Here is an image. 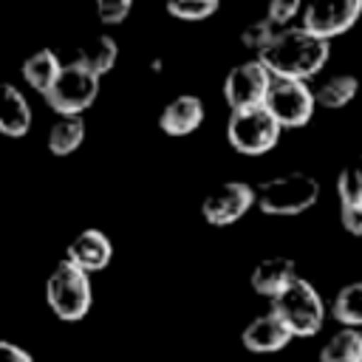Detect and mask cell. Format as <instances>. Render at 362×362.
Returning <instances> with one entry per match:
<instances>
[{
  "instance_id": "1",
  "label": "cell",
  "mask_w": 362,
  "mask_h": 362,
  "mask_svg": "<svg viewBox=\"0 0 362 362\" xmlns=\"http://www.w3.org/2000/svg\"><path fill=\"white\" fill-rule=\"evenodd\" d=\"M328 57H331V40L317 37L305 25L280 28L272 45L257 54V59L272 71V76L303 79V82L317 76L325 68Z\"/></svg>"
},
{
  "instance_id": "2",
  "label": "cell",
  "mask_w": 362,
  "mask_h": 362,
  "mask_svg": "<svg viewBox=\"0 0 362 362\" xmlns=\"http://www.w3.org/2000/svg\"><path fill=\"white\" fill-rule=\"evenodd\" d=\"M257 206L266 215H300L320 201V181L308 173H286L266 178L255 187Z\"/></svg>"
},
{
  "instance_id": "3",
  "label": "cell",
  "mask_w": 362,
  "mask_h": 362,
  "mask_svg": "<svg viewBox=\"0 0 362 362\" xmlns=\"http://www.w3.org/2000/svg\"><path fill=\"white\" fill-rule=\"evenodd\" d=\"M45 300L59 320H68V322L82 320L93 303L90 274L74 266L71 260L57 263V269L45 280Z\"/></svg>"
},
{
  "instance_id": "4",
  "label": "cell",
  "mask_w": 362,
  "mask_h": 362,
  "mask_svg": "<svg viewBox=\"0 0 362 362\" xmlns=\"http://www.w3.org/2000/svg\"><path fill=\"white\" fill-rule=\"evenodd\" d=\"M272 311L286 322L291 337H314L325 322V303L305 277H297L280 297H274Z\"/></svg>"
},
{
  "instance_id": "5",
  "label": "cell",
  "mask_w": 362,
  "mask_h": 362,
  "mask_svg": "<svg viewBox=\"0 0 362 362\" xmlns=\"http://www.w3.org/2000/svg\"><path fill=\"white\" fill-rule=\"evenodd\" d=\"M283 127L274 122V116L260 107L232 110L226 122V139L240 156H263L280 141Z\"/></svg>"
},
{
  "instance_id": "6",
  "label": "cell",
  "mask_w": 362,
  "mask_h": 362,
  "mask_svg": "<svg viewBox=\"0 0 362 362\" xmlns=\"http://www.w3.org/2000/svg\"><path fill=\"white\" fill-rule=\"evenodd\" d=\"M263 107L274 116V122L283 130H294V127H305L317 110V99H314V88H308V82L303 79H283L274 76L272 88L266 93Z\"/></svg>"
},
{
  "instance_id": "7",
  "label": "cell",
  "mask_w": 362,
  "mask_h": 362,
  "mask_svg": "<svg viewBox=\"0 0 362 362\" xmlns=\"http://www.w3.org/2000/svg\"><path fill=\"white\" fill-rule=\"evenodd\" d=\"M96 96H99V76L74 59L62 65L57 82L45 93V102L59 116H82L96 102Z\"/></svg>"
},
{
  "instance_id": "8",
  "label": "cell",
  "mask_w": 362,
  "mask_h": 362,
  "mask_svg": "<svg viewBox=\"0 0 362 362\" xmlns=\"http://www.w3.org/2000/svg\"><path fill=\"white\" fill-rule=\"evenodd\" d=\"M272 71L260 59H246L229 68L223 79V99L229 110H246V107H260L266 102V93L272 88Z\"/></svg>"
},
{
  "instance_id": "9",
  "label": "cell",
  "mask_w": 362,
  "mask_h": 362,
  "mask_svg": "<svg viewBox=\"0 0 362 362\" xmlns=\"http://www.w3.org/2000/svg\"><path fill=\"white\" fill-rule=\"evenodd\" d=\"M362 17V0H308L303 8V23L322 40H334L354 28Z\"/></svg>"
},
{
  "instance_id": "10",
  "label": "cell",
  "mask_w": 362,
  "mask_h": 362,
  "mask_svg": "<svg viewBox=\"0 0 362 362\" xmlns=\"http://www.w3.org/2000/svg\"><path fill=\"white\" fill-rule=\"evenodd\" d=\"M257 204V192L246 181H223L218 184L201 204V215L212 226H229L240 221Z\"/></svg>"
},
{
  "instance_id": "11",
  "label": "cell",
  "mask_w": 362,
  "mask_h": 362,
  "mask_svg": "<svg viewBox=\"0 0 362 362\" xmlns=\"http://www.w3.org/2000/svg\"><path fill=\"white\" fill-rule=\"evenodd\" d=\"M339 223L351 235H362V156L351 158L337 175Z\"/></svg>"
},
{
  "instance_id": "12",
  "label": "cell",
  "mask_w": 362,
  "mask_h": 362,
  "mask_svg": "<svg viewBox=\"0 0 362 362\" xmlns=\"http://www.w3.org/2000/svg\"><path fill=\"white\" fill-rule=\"evenodd\" d=\"M291 339H294L291 331L286 328V322L274 311H266V314L249 320L246 328L240 331V342L249 354H277Z\"/></svg>"
},
{
  "instance_id": "13",
  "label": "cell",
  "mask_w": 362,
  "mask_h": 362,
  "mask_svg": "<svg viewBox=\"0 0 362 362\" xmlns=\"http://www.w3.org/2000/svg\"><path fill=\"white\" fill-rule=\"evenodd\" d=\"M110 257H113V243L102 229H82L68 243V255H65V260H71L88 274L102 272L110 263Z\"/></svg>"
},
{
  "instance_id": "14",
  "label": "cell",
  "mask_w": 362,
  "mask_h": 362,
  "mask_svg": "<svg viewBox=\"0 0 362 362\" xmlns=\"http://www.w3.org/2000/svg\"><path fill=\"white\" fill-rule=\"evenodd\" d=\"M204 122V102L195 93H181L170 99L158 116V127L167 136H189Z\"/></svg>"
},
{
  "instance_id": "15",
  "label": "cell",
  "mask_w": 362,
  "mask_h": 362,
  "mask_svg": "<svg viewBox=\"0 0 362 362\" xmlns=\"http://www.w3.org/2000/svg\"><path fill=\"white\" fill-rule=\"evenodd\" d=\"M294 280H297V266L288 257H266L249 274L252 291L260 297H269V300L280 297Z\"/></svg>"
},
{
  "instance_id": "16",
  "label": "cell",
  "mask_w": 362,
  "mask_h": 362,
  "mask_svg": "<svg viewBox=\"0 0 362 362\" xmlns=\"http://www.w3.org/2000/svg\"><path fill=\"white\" fill-rule=\"evenodd\" d=\"M31 127V105L14 85H0V133L8 139L25 136Z\"/></svg>"
},
{
  "instance_id": "17",
  "label": "cell",
  "mask_w": 362,
  "mask_h": 362,
  "mask_svg": "<svg viewBox=\"0 0 362 362\" xmlns=\"http://www.w3.org/2000/svg\"><path fill=\"white\" fill-rule=\"evenodd\" d=\"M20 71H23V79L34 90H40L45 96L51 90V85L57 82V76L62 71V62H59V57H57L54 48H37L34 54H28L23 59V68Z\"/></svg>"
},
{
  "instance_id": "18",
  "label": "cell",
  "mask_w": 362,
  "mask_h": 362,
  "mask_svg": "<svg viewBox=\"0 0 362 362\" xmlns=\"http://www.w3.org/2000/svg\"><path fill=\"white\" fill-rule=\"evenodd\" d=\"M359 93V79L354 74H334L328 79H322L317 88H314V99H317V107H325V110H342L348 107Z\"/></svg>"
},
{
  "instance_id": "19",
  "label": "cell",
  "mask_w": 362,
  "mask_h": 362,
  "mask_svg": "<svg viewBox=\"0 0 362 362\" xmlns=\"http://www.w3.org/2000/svg\"><path fill=\"white\" fill-rule=\"evenodd\" d=\"M116 57H119V42L110 34H99V37L88 40L76 51V62L85 65L88 71H93L96 76H105L116 65Z\"/></svg>"
},
{
  "instance_id": "20",
  "label": "cell",
  "mask_w": 362,
  "mask_h": 362,
  "mask_svg": "<svg viewBox=\"0 0 362 362\" xmlns=\"http://www.w3.org/2000/svg\"><path fill=\"white\" fill-rule=\"evenodd\" d=\"M320 362H362V331L339 328L320 348Z\"/></svg>"
},
{
  "instance_id": "21",
  "label": "cell",
  "mask_w": 362,
  "mask_h": 362,
  "mask_svg": "<svg viewBox=\"0 0 362 362\" xmlns=\"http://www.w3.org/2000/svg\"><path fill=\"white\" fill-rule=\"evenodd\" d=\"M85 139V122L82 116H59L48 130V150L54 156H71L79 150Z\"/></svg>"
},
{
  "instance_id": "22",
  "label": "cell",
  "mask_w": 362,
  "mask_h": 362,
  "mask_svg": "<svg viewBox=\"0 0 362 362\" xmlns=\"http://www.w3.org/2000/svg\"><path fill=\"white\" fill-rule=\"evenodd\" d=\"M331 317L342 328H362V280L348 283L334 294Z\"/></svg>"
},
{
  "instance_id": "23",
  "label": "cell",
  "mask_w": 362,
  "mask_h": 362,
  "mask_svg": "<svg viewBox=\"0 0 362 362\" xmlns=\"http://www.w3.org/2000/svg\"><path fill=\"white\" fill-rule=\"evenodd\" d=\"M221 0H167V14L175 20H187V23H198L206 20L218 11Z\"/></svg>"
},
{
  "instance_id": "24",
  "label": "cell",
  "mask_w": 362,
  "mask_h": 362,
  "mask_svg": "<svg viewBox=\"0 0 362 362\" xmlns=\"http://www.w3.org/2000/svg\"><path fill=\"white\" fill-rule=\"evenodd\" d=\"M280 34V28L269 20V17H260V20H252L243 31H240V42H243V48H249V51H266L269 45H272V40Z\"/></svg>"
},
{
  "instance_id": "25",
  "label": "cell",
  "mask_w": 362,
  "mask_h": 362,
  "mask_svg": "<svg viewBox=\"0 0 362 362\" xmlns=\"http://www.w3.org/2000/svg\"><path fill=\"white\" fill-rule=\"evenodd\" d=\"M303 0H269L266 6V17L277 25V28H288V23L294 17H303Z\"/></svg>"
},
{
  "instance_id": "26",
  "label": "cell",
  "mask_w": 362,
  "mask_h": 362,
  "mask_svg": "<svg viewBox=\"0 0 362 362\" xmlns=\"http://www.w3.org/2000/svg\"><path fill=\"white\" fill-rule=\"evenodd\" d=\"M130 6H133V0H96V14L102 23L119 25L130 14Z\"/></svg>"
},
{
  "instance_id": "27",
  "label": "cell",
  "mask_w": 362,
  "mask_h": 362,
  "mask_svg": "<svg viewBox=\"0 0 362 362\" xmlns=\"http://www.w3.org/2000/svg\"><path fill=\"white\" fill-rule=\"evenodd\" d=\"M0 362H37L25 348H20L17 342L0 339Z\"/></svg>"
}]
</instances>
